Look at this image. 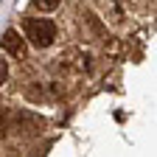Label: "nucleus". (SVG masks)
<instances>
[{
  "mask_svg": "<svg viewBox=\"0 0 157 157\" xmlns=\"http://www.w3.org/2000/svg\"><path fill=\"white\" fill-rule=\"evenodd\" d=\"M6 78H9V62H6V59H0V84H3Z\"/></svg>",
  "mask_w": 157,
  "mask_h": 157,
  "instance_id": "39448f33",
  "label": "nucleus"
},
{
  "mask_svg": "<svg viewBox=\"0 0 157 157\" xmlns=\"http://www.w3.org/2000/svg\"><path fill=\"white\" fill-rule=\"evenodd\" d=\"M0 45H3V51H6L9 56H14V59H25L28 45H25V36H20L17 31H6L3 39H0Z\"/></svg>",
  "mask_w": 157,
  "mask_h": 157,
  "instance_id": "7ed1b4c3",
  "label": "nucleus"
},
{
  "mask_svg": "<svg viewBox=\"0 0 157 157\" xmlns=\"http://www.w3.org/2000/svg\"><path fill=\"white\" fill-rule=\"evenodd\" d=\"M34 3L42 9V11H51V9H56V6H59V0H34Z\"/></svg>",
  "mask_w": 157,
  "mask_h": 157,
  "instance_id": "20e7f679",
  "label": "nucleus"
},
{
  "mask_svg": "<svg viewBox=\"0 0 157 157\" xmlns=\"http://www.w3.org/2000/svg\"><path fill=\"white\" fill-rule=\"evenodd\" d=\"M6 129V109H3V104H0V132Z\"/></svg>",
  "mask_w": 157,
  "mask_h": 157,
  "instance_id": "423d86ee",
  "label": "nucleus"
},
{
  "mask_svg": "<svg viewBox=\"0 0 157 157\" xmlns=\"http://www.w3.org/2000/svg\"><path fill=\"white\" fill-rule=\"evenodd\" d=\"M11 126H14L17 137H34V135H39L45 129V118H39L31 109H20V112L11 115Z\"/></svg>",
  "mask_w": 157,
  "mask_h": 157,
  "instance_id": "f03ea898",
  "label": "nucleus"
},
{
  "mask_svg": "<svg viewBox=\"0 0 157 157\" xmlns=\"http://www.w3.org/2000/svg\"><path fill=\"white\" fill-rule=\"evenodd\" d=\"M25 39L34 48H51L53 39H56V25L45 17H36L25 23Z\"/></svg>",
  "mask_w": 157,
  "mask_h": 157,
  "instance_id": "f257e3e1",
  "label": "nucleus"
}]
</instances>
